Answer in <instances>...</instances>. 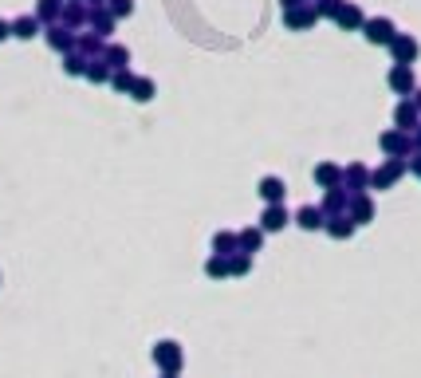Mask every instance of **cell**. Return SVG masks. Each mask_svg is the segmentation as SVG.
Listing matches in <instances>:
<instances>
[{
    "instance_id": "3957f363",
    "label": "cell",
    "mask_w": 421,
    "mask_h": 378,
    "mask_svg": "<svg viewBox=\"0 0 421 378\" xmlns=\"http://www.w3.org/2000/svg\"><path fill=\"white\" fill-rule=\"evenodd\" d=\"M236 244H240V252H256L264 244V233H260V229H244V233L236 236Z\"/></svg>"
},
{
    "instance_id": "7c38bea8",
    "label": "cell",
    "mask_w": 421,
    "mask_h": 378,
    "mask_svg": "<svg viewBox=\"0 0 421 378\" xmlns=\"http://www.w3.org/2000/svg\"><path fill=\"white\" fill-rule=\"evenodd\" d=\"M166 378H173V375H166Z\"/></svg>"
},
{
    "instance_id": "9c48e42d",
    "label": "cell",
    "mask_w": 421,
    "mask_h": 378,
    "mask_svg": "<svg viewBox=\"0 0 421 378\" xmlns=\"http://www.w3.org/2000/svg\"><path fill=\"white\" fill-rule=\"evenodd\" d=\"M331 233H335V236H346V233H350V220H343V217H339L335 225H331Z\"/></svg>"
},
{
    "instance_id": "52a82bcc",
    "label": "cell",
    "mask_w": 421,
    "mask_h": 378,
    "mask_svg": "<svg viewBox=\"0 0 421 378\" xmlns=\"http://www.w3.org/2000/svg\"><path fill=\"white\" fill-rule=\"evenodd\" d=\"M315 181H319V186H335V181H339V170H335V166H319V170H315Z\"/></svg>"
},
{
    "instance_id": "5b68a950",
    "label": "cell",
    "mask_w": 421,
    "mask_h": 378,
    "mask_svg": "<svg viewBox=\"0 0 421 378\" xmlns=\"http://www.w3.org/2000/svg\"><path fill=\"white\" fill-rule=\"evenodd\" d=\"M205 272H209L213 280H220V276H229V256H213V260L205 264Z\"/></svg>"
},
{
    "instance_id": "7a4b0ae2",
    "label": "cell",
    "mask_w": 421,
    "mask_h": 378,
    "mask_svg": "<svg viewBox=\"0 0 421 378\" xmlns=\"http://www.w3.org/2000/svg\"><path fill=\"white\" fill-rule=\"evenodd\" d=\"M260 197H264V201H272V205H280L283 181H280V177H264V181H260Z\"/></svg>"
},
{
    "instance_id": "30bf717a",
    "label": "cell",
    "mask_w": 421,
    "mask_h": 378,
    "mask_svg": "<svg viewBox=\"0 0 421 378\" xmlns=\"http://www.w3.org/2000/svg\"><path fill=\"white\" fill-rule=\"evenodd\" d=\"M16 36H31V20H20V24H16Z\"/></svg>"
},
{
    "instance_id": "6da1fadb",
    "label": "cell",
    "mask_w": 421,
    "mask_h": 378,
    "mask_svg": "<svg viewBox=\"0 0 421 378\" xmlns=\"http://www.w3.org/2000/svg\"><path fill=\"white\" fill-rule=\"evenodd\" d=\"M154 362L166 370V375H177V370H181V346L177 343H157L154 346Z\"/></svg>"
},
{
    "instance_id": "8992f818",
    "label": "cell",
    "mask_w": 421,
    "mask_h": 378,
    "mask_svg": "<svg viewBox=\"0 0 421 378\" xmlns=\"http://www.w3.org/2000/svg\"><path fill=\"white\" fill-rule=\"evenodd\" d=\"M299 225H303V229H319V225H323V213H319V209H299Z\"/></svg>"
},
{
    "instance_id": "ba28073f",
    "label": "cell",
    "mask_w": 421,
    "mask_h": 378,
    "mask_svg": "<svg viewBox=\"0 0 421 378\" xmlns=\"http://www.w3.org/2000/svg\"><path fill=\"white\" fill-rule=\"evenodd\" d=\"M134 99H142V103H146V99H150V91H154V87H150V83H146V79H142V83H134Z\"/></svg>"
},
{
    "instance_id": "8fae6325",
    "label": "cell",
    "mask_w": 421,
    "mask_h": 378,
    "mask_svg": "<svg viewBox=\"0 0 421 378\" xmlns=\"http://www.w3.org/2000/svg\"><path fill=\"white\" fill-rule=\"evenodd\" d=\"M0 40H4V24H0Z\"/></svg>"
},
{
    "instance_id": "277c9868",
    "label": "cell",
    "mask_w": 421,
    "mask_h": 378,
    "mask_svg": "<svg viewBox=\"0 0 421 378\" xmlns=\"http://www.w3.org/2000/svg\"><path fill=\"white\" fill-rule=\"evenodd\" d=\"M283 225H288V213H283L280 205H272V209L264 213V233H276V229H283Z\"/></svg>"
}]
</instances>
